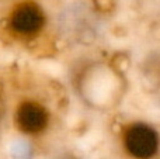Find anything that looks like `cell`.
Instances as JSON below:
<instances>
[{
    "label": "cell",
    "instance_id": "5",
    "mask_svg": "<svg viewBox=\"0 0 160 159\" xmlns=\"http://www.w3.org/2000/svg\"><path fill=\"white\" fill-rule=\"evenodd\" d=\"M7 103H6V97L2 92H0V130H2L3 124H4V120L7 117Z\"/></svg>",
    "mask_w": 160,
    "mask_h": 159
},
{
    "label": "cell",
    "instance_id": "1",
    "mask_svg": "<svg viewBox=\"0 0 160 159\" xmlns=\"http://www.w3.org/2000/svg\"><path fill=\"white\" fill-rule=\"evenodd\" d=\"M70 85L83 104L100 113L115 110L127 96L125 75L104 59L79 62L70 73Z\"/></svg>",
    "mask_w": 160,
    "mask_h": 159
},
{
    "label": "cell",
    "instance_id": "3",
    "mask_svg": "<svg viewBox=\"0 0 160 159\" xmlns=\"http://www.w3.org/2000/svg\"><path fill=\"white\" fill-rule=\"evenodd\" d=\"M10 120L14 131L25 138H41L48 134L53 124L49 104L37 96H21L13 104Z\"/></svg>",
    "mask_w": 160,
    "mask_h": 159
},
{
    "label": "cell",
    "instance_id": "2",
    "mask_svg": "<svg viewBox=\"0 0 160 159\" xmlns=\"http://www.w3.org/2000/svg\"><path fill=\"white\" fill-rule=\"evenodd\" d=\"M49 25V16L39 0H14L3 18V27L11 39L30 44L39 39Z\"/></svg>",
    "mask_w": 160,
    "mask_h": 159
},
{
    "label": "cell",
    "instance_id": "4",
    "mask_svg": "<svg viewBox=\"0 0 160 159\" xmlns=\"http://www.w3.org/2000/svg\"><path fill=\"white\" fill-rule=\"evenodd\" d=\"M118 140L131 159H153L160 152V130L143 118H131L119 126Z\"/></svg>",
    "mask_w": 160,
    "mask_h": 159
},
{
    "label": "cell",
    "instance_id": "6",
    "mask_svg": "<svg viewBox=\"0 0 160 159\" xmlns=\"http://www.w3.org/2000/svg\"><path fill=\"white\" fill-rule=\"evenodd\" d=\"M55 159H79V158L75 156V155H72V154H63V155H61V156H58Z\"/></svg>",
    "mask_w": 160,
    "mask_h": 159
}]
</instances>
